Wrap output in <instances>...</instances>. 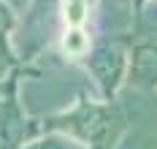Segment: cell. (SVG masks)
I'll return each mask as SVG.
<instances>
[{"mask_svg": "<svg viewBox=\"0 0 157 149\" xmlns=\"http://www.w3.org/2000/svg\"><path fill=\"white\" fill-rule=\"evenodd\" d=\"M127 130L125 109L117 100H92L81 92L73 106L35 122V133H57L81 149H117L119 138Z\"/></svg>", "mask_w": 157, "mask_h": 149, "instance_id": "1", "label": "cell"}, {"mask_svg": "<svg viewBox=\"0 0 157 149\" xmlns=\"http://www.w3.org/2000/svg\"><path fill=\"white\" fill-rule=\"evenodd\" d=\"M95 79L100 98L117 100L119 87L127 84V65H130V46L125 38H109L90 46V52L78 60Z\"/></svg>", "mask_w": 157, "mask_h": 149, "instance_id": "2", "label": "cell"}, {"mask_svg": "<svg viewBox=\"0 0 157 149\" xmlns=\"http://www.w3.org/2000/svg\"><path fill=\"white\" fill-rule=\"evenodd\" d=\"M27 73H35V71L19 65L6 79H0V141L6 149H25L35 136V122L30 125V119L19 106V82Z\"/></svg>", "mask_w": 157, "mask_h": 149, "instance_id": "3", "label": "cell"}, {"mask_svg": "<svg viewBox=\"0 0 157 149\" xmlns=\"http://www.w3.org/2000/svg\"><path fill=\"white\" fill-rule=\"evenodd\" d=\"M127 84L144 92L157 90V38H138L130 44Z\"/></svg>", "mask_w": 157, "mask_h": 149, "instance_id": "4", "label": "cell"}, {"mask_svg": "<svg viewBox=\"0 0 157 149\" xmlns=\"http://www.w3.org/2000/svg\"><path fill=\"white\" fill-rule=\"evenodd\" d=\"M14 27H16V14L11 11V6L6 0H0V79H6L14 68L25 65L14 54V46H11Z\"/></svg>", "mask_w": 157, "mask_h": 149, "instance_id": "5", "label": "cell"}, {"mask_svg": "<svg viewBox=\"0 0 157 149\" xmlns=\"http://www.w3.org/2000/svg\"><path fill=\"white\" fill-rule=\"evenodd\" d=\"M90 35L84 33V27H68L65 30V35H63V52L71 57V60H81L87 52H90Z\"/></svg>", "mask_w": 157, "mask_h": 149, "instance_id": "6", "label": "cell"}, {"mask_svg": "<svg viewBox=\"0 0 157 149\" xmlns=\"http://www.w3.org/2000/svg\"><path fill=\"white\" fill-rule=\"evenodd\" d=\"M60 11L68 27H84L90 19V0H60Z\"/></svg>", "mask_w": 157, "mask_h": 149, "instance_id": "7", "label": "cell"}, {"mask_svg": "<svg viewBox=\"0 0 157 149\" xmlns=\"http://www.w3.org/2000/svg\"><path fill=\"white\" fill-rule=\"evenodd\" d=\"M54 6H60V0H33L30 6V19H41L44 14H49Z\"/></svg>", "mask_w": 157, "mask_h": 149, "instance_id": "8", "label": "cell"}, {"mask_svg": "<svg viewBox=\"0 0 157 149\" xmlns=\"http://www.w3.org/2000/svg\"><path fill=\"white\" fill-rule=\"evenodd\" d=\"M149 0H133V17H136V22L141 19V14H144V6H146Z\"/></svg>", "mask_w": 157, "mask_h": 149, "instance_id": "9", "label": "cell"}, {"mask_svg": "<svg viewBox=\"0 0 157 149\" xmlns=\"http://www.w3.org/2000/svg\"><path fill=\"white\" fill-rule=\"evenodd\" d=\"M0 149H6V147H3V141H0Z\"/></svg>", "mask_w": 157, "mask_h": 149, "instance_id": "10", "label": "cell"}]
</instances>
